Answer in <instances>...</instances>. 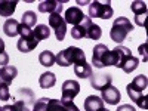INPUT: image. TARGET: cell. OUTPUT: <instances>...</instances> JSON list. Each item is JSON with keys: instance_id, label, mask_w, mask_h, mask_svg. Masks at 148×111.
I'll use <instances>...</instances> for the list:
<instances>
[{"instance_id": "cell-3", "label": "cell", "mask_w": 148, "mask_h": 111, "mask_svg": "<svg viewBox=\"0 0 148 111\" xmlns=\"http://www.w3.org/2000/svg\"><path fill=\"white\" fill-rule=\"evenodd\" d=\"M84 52L82 51L80 47L76 46H70L64 51H61L58 55H55V64L61 65V67H70L71 64H77L84 61Z\"/></svg>"}, {"instance_id": "cell-31", "label": "cell", "mask_w": 148, "mask_h": 111, "mask_svg": "<svg viewBox=\"0 0 148 111\" xmlns=\"http://www.w3.org/2000/svg\"><path fill=\"white\" fill-rule=\"evenodd\" d=\"M117 111H136V110H135V107H132L130 104H123L117 108Z\"/></svg>"}, {"instance_id": "cell-37", "label": "cell", "mask_w": 148, "mask_h": 111, "mask_svg": "<svg viewBox=\"0 0 148 111\" xmlns=\"http://www.w3.org/2000/svg\"><path fill=\"white\" fill-rule=\"evenodd\" d=\"M0 111H2V108H0Z\"/></svg>"}, {"instance_id": "cell-32", "label": "cell", "mask_w": 148, "mask_h": 111, "mask_svg": "<svg viewBox=\"0 0 148 111\" xmlns=\"http://www.w3.org/2000/svg\"><path fill=\"white\" fill-rule=\"evenodd\" d=\"M135 22H136L139 27H144V25H145V15H139V16H135Z\"/></svg>"}, {"instance_id": "cell-22", "label": "cell", "mask_w": 148, "mask_h": 111, "mask_svg": "<svg viewBox=\"0 0 148 111\" xmlns=\"http://www.w3.org/2000/svg\"><path fill=\"white\" fill-rule=\"evenodd\" d=\"M33 34H34L37 42L47 40L49 36H51V28H49L47 25H45V24H40V25H36V28L33 30Z\"/></svg>"}, {"instance_id": "cell-1", "label": "cell", "mask_w": 148, "mask_h": 111, "mask_svg": "<svg viewBox=\"0 0 148 111\" xmlns=\"http://www.w3.org/2000/svg\"><path fill=\"white\" fill-rule=\"evenodd\" d=\"M108 65H114L117 68H121L126 74H130L139 65V59L135 58L130 52V49L126 46L119 45L108 53Z\"/></svg>"}, {"instance_id": "cell-29", "label": "cell", "mask_w": 148, "mask_h": 111, "mask_svg": "<svg viewBox=\"0 0 148 111\" xmlns=\"http://www.w3.org/2000/svg\"><path fill=\"white\" fill-rule=\"evenodd\" d=\"M10 99V92H9V84L0 83V101H9Z\"/></svg>"}, {"instance_id": "cell-17", "label": "cell", "mask_w": 148, "mask_h": 111, "mask_svg": "<svg viewBox=\"0 0 148 111\" xmlns=\"http://www.w3.org/2000/svg\"><path fill=\"white\" fill-rule=\"evenodd\" d=\"M15 99L18 101H22L24 104H25V107L31 111L33 105H34V93L30 90V89H18L16 95H15Z\"/></svg>"}, {"instance_id": "cell-14", "label": "cell", "mask_w": 148, "mask_h": 111, "mask_svg": "<svg viewBox=\"0 0 148 111\" xmlns=\"http://www.w3.org/2000/svg\"><path fill=\"white\" fill-rule=\"evenodd\" d=\"M64 2H58V0H47V2L39 3V12L42 14H61L64 9Z\"/></svg>"}, {"instance_id": "cell-23", "label": "cell", "mask_w": 148, "mask_h": 111, "mask_svg": "<svg viewBox=\"0 0 148 111\" xmlns=\"http://www.w3.org/2000/svg\"><path fill=\"white\" fill-rule=\"evenodd\" d=\"M46 111H68V101L61 99H51L47 101V110Z\"/></svg>"}, {"instance_id": "cell-5", "label": "cell", "mask_w": 148, "mask_h": 111, "mask_svg": "<svg viewBox=\"0 0 148 111\" xmlns=\"http://www.w3.org/2000/svg\"><path fill=\"white\" fill-rule=\"evenodd\" d=\"M19 36L21 37H19V40L16 43V47H18L19 52H24V53L31 52V51H34V49L37 47V45H39V42L36 40V37L33 34V30L24 27L22 24L19 27Z\"/></svg>"}, {"instance_id": "cell-24", "label": "cell", "mask_w": 148, "mask_h": 111, "mask_svg": "<svg viewBox=\"0 0 148 111\" xmlns=\"http://www.w3.org/2000/svg\"><path fill=\"white\" fill-rule=\"evenodd\" d=\"M36 22H37V16H36V12L33 10H27L24 12L22 16H21V24L27 28H31V27H36Z\"/></svg>"}, {"instance_id": "cell-13", "label": "cell", "mask_w": 148, "mask_h": 111, "mask_svg": "<svg viewBox=\"0 0 148 111\" xmlns=\"http://www.w3.org/2000/svg\"><path fill=\"white\" fill-rule=\"evenodd\" d=\"M101 99L110 105H117L121 99V95L119 92L117 88H114V86H110V88L101 90Z\"/></svg>"}, {"instance_id": "cell-26", "label": "cell", "mask_w": 148, "mask_h": 111, "mask_svg": "<svg viewBox=\"0 0 148 111\" xmlns=\"http://www.w3.org/2000/svg\"><path fill=\"white\" fill-rule=\"evenodd\" d=\"M130 10L135 14V16L147 15V3H145V2H141V0L132 2V3H130Z\"/></svg>"}, {"instance_id": "cell-33", "label": "cell", "mask_w": 148, "mask_h": 111, "mask_svg": "<svg viewBox=\"0 0 148 111\" xmlns=\"http://www.w3.org/2000/svg\"><path fill=\"white\" fill-rule=\"evenodd\" d=\"M145 49H147V43H144V45H141V46H139V55H141V56H144V61H147Z\"/></svg>"}, {"instance_id": "cell-28", "label": "cell", "mask_w": 148, "mask_h": 111, "mask_svg": "<svg viewBox=\"0 0 148 111\" xmlns=\"http://www.w3.org/2000/svg\"><path fill=\"white\" fill-rule=\"evenodd\" d=\"M47 101L49 98H40V99H37L31 108V111H46L47 110Z\"/></svg>"}, {"instance_id": "cell-9", "label": "cell", "mask_w": 148, "mask_h": 111, "mask_svg": "<svg viewBox=\"0 0 148 111\" xmlns=\"http://www.w3.org/2000/svg\"><path fill=\"white\" fill-rule=\"evenodd\" d=\"M90 79V86L96 90H104L107 88L111 86V82H113V77L111 74H105V73H92Z\"/></svg>"}, {"instance_id": "cell-4", "label": "cell", "mask_w": 148, "mask_h": 111, "mask_svg": "<svg viewBox=\"0 0 148 111\" xmlns=\"http://www.w3.org/2000/svg\"><path fill=\"white\" fill-rule=\"evenodd\" d=\"M132 30H133V24L125 16H119L113 22V27H111V31H110V37H111L113 42L120 45V43H123L126 40L127 34Z\"/></svg>"}, {"instance_id": "cell-12", "label": "cell", "mask_w": 148, "mask_h": 111, "mask_svg": "<svg viewBox=\"0 0 148 111\" xmlns=\"http://www.w3.org/2000/svg\"><path fill=\"white\" fill-rule=\"evenodd\" d=\"M84 16H86V15L83 14V10H82L80 8H77V6H71L70 9L65 10L64 21H65V24H71L73 27H76V25H79V24L83 21Z\"/></svg>"}, {"instance_id": "cell-7", "label": "cell", "mask_w": 148, "mask_h": 111, "mask_svg": "<svg viewBox=\"0 0 148 111\" xmlns=\"http://www.w3.org/2000/svg\"><path fill=\"white\" fill-rule=\"evenodd\" d=\"M49 28H52V30L55 31L56 40L62 42V40L65 39L67 24H65L64 18L61 16V14H51V16H49Z\"/></svg>"}, {"instance_id": "cell-34", "label": "cell", "mask_w": 148, "mask_h": 111, "mask_svg": "<svg viewBox=\"0 0 148 111\" xmlns=\"http://www.w3.org/2000/svg\"><path fill=\"white\" fill-rule=\"evenodd\" d=\"M68 111H80V110L76 107V104L73 101H68Z\"/></svg>"}, {"instance_id": "cell-19", "label": "cell", "mask_w": 148, "mask_h": 111, "mask_svg": "<svg viewBox=\"0 0 148 111\" xmlns=\"http://www.w3.org/2000/svg\"><path fill=\"white\" fill-rule=\"evenodd\" d=\"M19 27H21V24L14 19V18H9L6 19V22L3 24V33L9 37H15L19 34Z\"/></svg>"}, {"instance_id": "cell-25", "label": "cell", "mask_w": 148, "mask_h": 111, "mask_svg": "<svg viewBox=\"0 0 148 111\" xmlns=\"http://www.w3.org/2000/svg\"><path fill=\"white\" fill-rule=\"evenodd\" d=\"M39 62L43 65V67H52L55 64V55L53 52L51 51H43L40 55H39Z\"/></svg>"}, {"instance_id": "cell-18", "label": "cell", "mask_w": 148, "mask_h": 111, "mask_svg": "<svg viewBox=\"0 0 148 111\" xmlns=\"http://www.w3.org/2000/svg\"><path fill=\"white\" fill-rule=\"evenodd\" d=\"M104 108V101L99 96L90 95L84 99V111H101Z\"/></svg>"}, {"instance_id": "cell-27", "label": "cell", "mask_w": 148, "mask_h": 111, "mask_svg": "<svg viewBox=\"0 0 148 111\" xmlns=\"http://www.w3.org/2000/svg\"><path fill=\"white\" fill-rule=\"evenodd\" d=\"M102 36V30L99 25H96V24H92L90 28H89V33H88V39L90 40H99Z\"/></svg>"}, {"instance_id": "cell-36", "label": "cell", "mask_w": 148, "mask_h": 111, "mask_svg": "<svg viewBox=\"0 0 148 111\" xmlns=\"http://www.w3.org/2000/svg\"><path fill=\"white\" fill-rule=\"evenodd\" d=\"M101 111H110V110H108V108H105V107H104V108H102V110H101Z\"/></svg>"}, {"instance_id": "cell-11", "label": "cell", "mask_w": 148, "mask_h": 111, "mask_svg": "<svg viewBox=\"0 0 148 111\" xmlns=\"http://www.w3.org/2000/svg\"><path fill=\"white\" fill-rule=\"evenodd\" d=\"M93 22L89 16H84L79 25L71 28V37L76 39V40H82V39H84V37H88V33H89V28H90Z\"/></svg>"}, {"instance_id": "cell-20", "label": "cell", "mask_w": 148, "mask_h": 111, "mask_svg": "<svg viewBox=\"0 0 148 111\" xmlns=\"http://www.w3.org/2000/svg\"><path fill=\"white\" fill-rule=\"evenodd\" d=\"M18 2H12V0H0V16L9 18L12 16V14L15 12Z\"/></svg>"}, {"instance_id": "cell-6", "label": "cell", "mask_w": 148, "mask_h": 111, "mask_svg": "<svg viewBox=\"0 0 148 111\" xmlns=\"http://www.w3.org/2000/svg\"><path fill=\"white\" fill-rule=\"evenodd\" d=\"M114 10L111 8V2H92L89 5V18H101V19H110L113 16Z\"/></svg>"}, {"instance_id": "cell-8", "label": "cell", "mask_w": 148, "mask_h": 111, "mask_svg": "<svg viewBox=\"0 0 148 111\" xmlns=\"http://www.w3.org/2000/svg\"><path fill=\"white\" fill-rule=\"evenodd\" d=\"M108 53L110 49L99 43L93 47V55H92V64L95 68H104V67H110L108 65Z\"/></svg>"}, {"instance_id": "cell-15", "label": "cell", "mask_w": 148, "mask_h": 111, "mask_svg": "<svg viewBox=\"0 0 148 111\" xmlns=\"http://www.w3.org/2000/svg\"><path fill=\"white\" fill-rule=\"evenodd\" d=\"M92 67L88 61H82V62L74 64V74L79 77V79H89L92 76Z\"/></svg>"}, {"instance_id": "cell-30", "label": "cell", "mask_w": 148, "mask_h": 111, "mask_svg": "<svg viewBox=\"0 0 148 111\" xmlns=\"http://www.w3.org/2000/svg\"><path fill=\"white\" fill-rule=\"evenodd\" d=\"M8 62H9V55H8L6 52L0 53V65H2V67H5Z\"/></svg>"}, {"instance_id": "cell-2", "label": "cell", "mask_w": 148, "mask_h": 111, "mask_svg": "<svg viewBox=\"0 0 148 111\" xmlns=\"http://www.w3.org/2000/svg\"><path fill=\"white\" fill-rule=\"evenodd\" d=\"M147 89H148V77L145 74H139L135 77L129 84H127V95L130 96V99L136 104L138 107L147 110L148 104H147Z\"/></svg>"}, {"instance_id": "cell-10", "label": "cell", "mask_w": 148, "mask_h": 111, "mask_svg": "<svg viewBox=\"0 0 148 111\" xmlns=\"http://www.w3.org/2000/svg\"><path fill=\"white\" fill-rule=\"evenodd\" d=\"M80 93V84L76 80H67L62 83V96L61 101H73Z\"/></svg>"}, {"instance_id": "cell-35", "label": "cell", "mask_w": 148, "mask_h": 111, "mask_svg": "<svg viewBox=\"0 0 148 111\" xmlns=\"http://www.w3.org/2000/svg\"><path fill=\"white\" fill-rule=\"evenodd\" d=\"M5 52V42L0 39V53H3Z\"/></svg>"}, {"instance_id": "cell-16", "label": "cell", "mask_w": 148, "mask_h": 111, "mask_svg": "<svg viewBox=\"0 0 148 111\" xmlns=\"http://www.w3.org/2000/svg\"><path fill=\"white\" fill-rule=\"evenodd\" d=\"M16 74H18V70L14 65L0 67V83H6V84L12 83V80L16 77Z\"/></svg>"}, {"instance_id": "cell-21", "label": "cell", "mask_w": 148, "mask_h": 111, "mask_svg": "<svg viewBox=\"0 0 148 111\" xmlns=\"http://www.w3.org/2000/svg\"><path fill=\"white\" fill-rule=\"evenodd\" d=\"M39 83H40V88L42 89H51V88H53L55 83H56V77H55L53 73L46 71V73H43L42 76H40Z\"/></svg>"}]
</instances>
